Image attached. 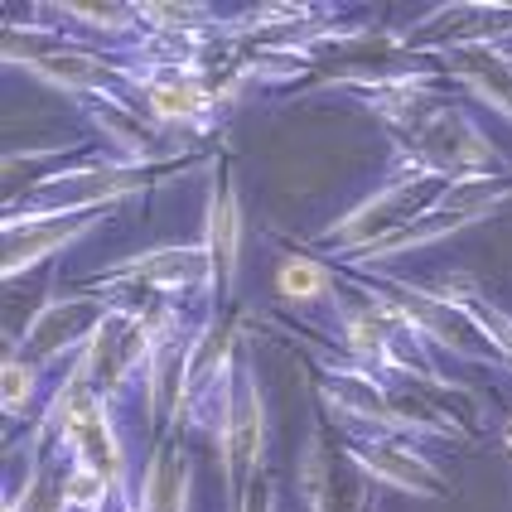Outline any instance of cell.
I'll return each mask as SVG.
<instances>
[{
  "instance_id": "1",
  "label": "cell",
  "mask_w": 512,
  "mask_h": 512,
  "mask_svg": "<svg viewBox=\"0 0 512 512\" xmlns=\"http://www.w3.org/2000/svg\"><path fill=\"white\" fill-rule=\"evenodd\" d=\"M397 145V165H411L435 179H479V174H508L512 160L498 155L488 131L474 121L464 97H450L440 83L387 87L363 97Z\"/></svg>"
},
{
  "instance_id": "2",
  "label": "cell",
  "mask_w": 512,
  "mask_h": 512,
  "mask_svg": "<svg viewBox=\"0 0 512 512\" xmlns=\"http://www.w3.org/2000/svg\"><path fill=\"white\" fill-rule=\"evenodd\" d=\"M445 184H450V179L421 174V170H411V165H392V174L372 189L368 199H358L343 218H334L329 228H319L314 237H305L300 252L319 256V261H339L343 271L372 266L401 232L426 213L430 203L440 199Z\"/></svg>"
},
{
  "instance_id": "3",
  "label": "cell",
  "mask_w": 512,
  "mask_h": 512,
  "mask_svg": "<svg viewBox=\"0 0 512 512\" xmlns=\"http://www.w3.org/2000/svg\"><path fill=\"white\" fill-rule=\"evenodd\" d=\"M247 358V339L237 314L213 310L194 324V334L184 343L179 358V377H174V406L165 426H184L194 435H213L228 421L232 387H237V368Z\"/></svg>"
},
{
  "instance_id": "4",
  "label": "cell",
  "mask_w": 512,
  "mask_h": 512,
  "mask_svg": "<svg viewBox=\"0 0 512 512\" xmlns=\"http://www.w3.org/2000/svg\"><path fill=\"white\" fill-rule=\"evenodd\" d=\"M358 276H368V281L387 295V305L406 319V329L426 343V348H440V353H450V358H459V363H474V368H498L503 372L498 353H493V343L484 339V329L459 310L445 290L401 281V276H392V271H358Z\"/></svg>"
},
{
  "instance_id": "5",
  "label": "cell",
  "mask_w": 512,
  "mask_h": 512,
  "mask_svg": "<svg viewBox=\"0 0 512 512\" xmlns=\"http://www.w3.org/2000/svg\"><path fill=\"white\" fill-rule=\"evenodd\" d=\"M87 290L107 295V300H179V295H199L208 314L213 295V261L203 242H170V247H150L126 261H116L112 271L92 276Z\"/></svg>"
},
{
  "instance_id": "6",
  "label": "cell",
  "mask_w": 512,
  "mask_h": 512,
  "mask_svg": "<svg viewBox=\"0 0 512 512\" xmlns=\"http://www.w3.org/2000/svg\"><path fill=\"white\" fill-rule=\"evenodd\" d=\"M116 310V300L97 295V290H49L44 305L29 314L25 334L10 343L15 358H25L34 368H54V363H68V358H83L87 343L97 339V329L107 324V314Z\"/></svg>"
},
{
  "instance_id": "7",
  "label": "cell",
  "mask_w": 512,
  "mask_h": 512,
  "mask_svg": "<svg viewBox=\"0 0 512 512\" xmlns=\"http://www.w3.org/2000/svg\"><path fill=\"white\" fill-rule=\"evenodd\" d=\"M508 199H512V170L508 174H479V179H450V184L440 189V199L430 203L426 213L401 232L397 242L377 256L372 266H358V271H377L382 261H397V256H406V252L435 247V242H445V237H455V232L484 223L488 213H498Z\"/></svg>"
},
{
  "instance_id": "8",
  "label": "cell",
  "mask_w": 512,
  "mask_h": 512,
  "mask_svg": "<svg viewBox=\"0 0 512 512\" xmlns=\"http://www.w3.org/2000/svg\"><path fill=\"white\" fill-rule=\"evenodd\" d=\"M343 459L358 474H368L372 484L411 493V498H445L450 493V474L435 459H426V450L411 435H397V430H348Z\"/></svg>"
},
{
  "instance_id": "9",
  "label": "cell",
  "mask_w": 512,
  "mask_h": 512,
  "mask_svg": "<svg viewBox=\"0 0 512 512\" xmlns=\"http://www.w3.org/2000/svg\"><path fill=\"white\" fill-rule=\"evenodd\" d=\"M218 455H223V488L237 508L247 498V488L261 479V459H266V397H261V382H256L252 353L237 368L228 421L218 430Z\"/></svg>"
},
{
  "instance_id": "10",
  "label": "cell",
  "mask_w": 512,
  "mask_h": 512,
  "mask_svg": "<svg viewBox=\"0 0 512 512\" xmlns=\"http://www.w3.org/2000/svg\"><path fill=\"white\" fill-rule=\"evenodd\" d=\"M401 39L421 58H440L474 44H508L512 39V5L498 0H464V5H435L411 29H401Z\"/></svg>"
},
{
  "instance_id": "11",
  "label": "cell",
  "mask_w": 512,
  "mask_h": 512,
  "mask_svg": "<svg viewBox=\"0 0 512 512\" xmlns=\"http://www.w3.org/2000/svg\"><path fill=\"white\" fill-rule=\"evenodd\" d=\"M314 387L334 426L348 430H397L387 377L358 368L348 358H314Z\"/></svg>"
},
{
  "instance_id": "12",
  "label": "cell",
  "mask_w": 512,
  "mask_h": 512,
  "mask_svg": "<svg viewBox=\"0 0 512 512\" xmlns=\"http://www.w3.org/2000/svg\"><path fill=\"white\" fill-rule=\"evenodd\" d=\"M203 247L213 261V295H208V314L228 310L223 300L237 285V261H242V199H237V179L232 165L218 155L213 160V184H208V218H203Z\"/></svg>"
},
{
  "instance_id": "13",
  "label": "cell",
  "mask_w": 512,
  "mask_h": 512,
  "mask_svg": "<svg viewBox=\"0 0 512 512\" xmlns=\"http://www.w3.org/2000/svg\"><path fill=\"white\" fill-rule=\"evenodd\" d=\"M131 97H136V102H141L145 112L155 116L165 131H170V126L208 131V126L223 116L218 92L203 83V78L184 73V68H136Z\"/></svg>"
},
{
  "instance_id": "14",
  "label": "cell",
  "mask_w": 512,
  "mask_h": 512,
  "mask_svg": "<svg viewBox=\"0 0 512 512\" xmlns=\"http://www.w3.org/2000/svg\"><path fill=\"white\" fill-rule=\"evenodd\" d=\"M116 208L102 213H73V218H44V223H5V281H20L25 271L44 266L49 256H58L63 247L83 242L87 232L107 228Z\"/></svg>"
},
{
  "instance_id": "15",
  "label": "cell",
  "mask_w": 512,
  "mask_h": 512,
  "mask_svg": "<svg viewBox=\"0 0 512 512\" xmlns=\"http://www.w3.org/2000/svg\"><path fill=\"white\" fill-rule=\"evenodd\" d=\"M194 464H189V430L165 426L150 445L145 474L136 484V512H189Z\"/></svg>"
},
{
  "instance_id": "16",
  "label": "cell",
  "mask_w": 512,
  "mask_h": 512,
  "mask_svg": "<svg viewBox=\"0 0 512 512\" xmlns=\"http://www.w3.org/2000/svg\"><path fill=\"white\" fill-rule=\"evenodd\" d=\"M445 78L464 87L474 102H484L488 112H498L512 126V54L503 44H474L440 58Z\"/></svg>"
},
{
  "instance_id": "17",
  "label": "cell",
  "mask_w": 512,
  "mask_h": 512,
  "mask_svg": "<svg viewBox=\"0 0 512 512\" xmlns=\"http://www.w3.org/2000/svg\"><path fill=\"white\" fill-rule=\"evenodd\" d=\"M25 450H29L25 479L10 484L5 512H73V503H68V469H73V459L63 455V445L34 440Z\"/></svg>"
},
{
  "instance_id": "18",
  "label": "cell",
  "mask_w": 512,
  "mask_h": 512,
  "mask_svg": "<svg viewBox=\"0 0 512 512\" xmlns=\"http://www.w3.org/2000/svg\"><path fill=\"white\" fill-rule=\"evenodd\" d=\"M435 290H445L459 310H464L474 324H479V329H484V339L493 343V353H498L503 372H512V314L503 310V305H493V300H488V295L469 281V276H450V281H440Z\"/></svg>"
},
{
  "instance_id": "19",
  "label": "cell",
  "mask_w": 512,
  "mask_h": 512,
  "mask_svg": "<svg viewBox=\"0 0 512 512\" xmlns=\"http://www.w3.org/2000/svg\"><path fill=\"white\" fill-rule=\"evenodd\" d=\"M339 290V271L329 261H319L310 252H295L285 256L276 266V295L285 305H314V300H334Z\"/></svg>"
},
{
  "instance_id": "20",
  "label": "cell",
  "mask_w": 512,
  "mask_h": 512,
  "mask_svg": "<svg viewBox=\"0 0 512 512\" xmlns=\"http://www.w3.org/2000/svg\"><path fill=\"white\" fill-rule=\"evenodd\" d=\"M39 387H44V368H34L25 358L5 353V377H0V406H5V421L20 426L29 411L39 406Z\"/></svg>"
},
{
  "instance_id": "21",
  "label": "cell",
  "mask_w": 512,
  "mask_h": 512,
  "mask_svg": "<svg viewBox=\"0 0 512 512\" xmlns=\"http://www.w3.org/2000/svg\"><path fill=\"white\" fill-rule=\"evenodd\" d=\"M232 512H281L276 484H271V479H256V484L247 488V498H242V503H237Z\"/></svg>"
},
{
  "instance_id": "22",
  "label": "cell",
  "mask_w": 512,
  "mask_h": 512,
  "mask_svg": "<svg viewBox=\"0 0 512 512\" xmlns=\"http://www.w3.org/2000/svg\"><path fill=\"white\" fill-rule=\"evenodd\" d=\"M503 450L512 455V416H508V426H503Z\"/></svg>"
}]
</instances>
